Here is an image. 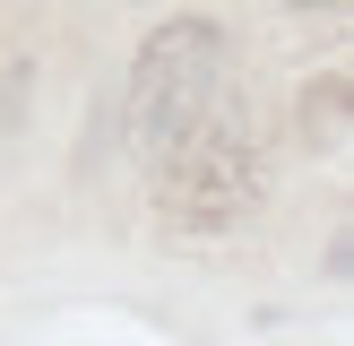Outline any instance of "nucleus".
Masks as SVG:
<instances>
[{"label":"nucleus","mask_w":354,"mask_h":346,"mask_svg":"<svg viewBox=\"0 0 354 346\" xmlns=\"http://www.w3.org/2000/svg\"><path fill=\"white\" fill-rule=\"evenodd\" d=\"M259 190H268V165H259L251 130L242 121H190L182 138L165 147V217L190 225V234H225V225H242L259 208Z\"/></svg>","instance_id":"1"},{"label":"nucleus","mask_w":354,"mask_h":346,"mask_svg":"<svg viewBox=\"0 0 354 346\" xmlns=\"http://www.w3.org/2000/svg\"><path fill=\"white\" fill-rule=\"evenodd\" d=\"M294 9H346V0H294Z\"/></svg>","instance_id":"3"},{"label":"nucleus","mask_w":354,"mask_h":346,"mask_svg":"<svg viewBox=\"0 0 354 346\" xmlns=\"http://www.w3.org/2000/svg\"><path fill=\"white\" fill-rule=\"evenodd\" d=\"M216 69H225V35L207 17H173L138 44V69H130V138L147 156H165L190 121L207 113L216 95Z\"/></svg>","instance_id":"2"}]
</instances>
